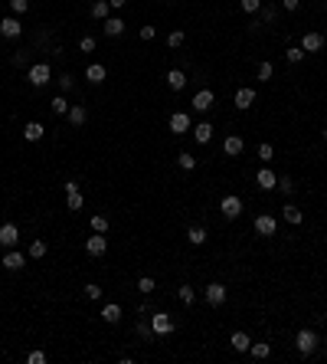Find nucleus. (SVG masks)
<instances>
[{
  "label": "nucleus",
  "instance_id": "1",
  "mask_svg": "<svg viewBox=\"0 0 327 364\" xmlns=\"http://www.w3.org/2000/svg\"><path fill=\"white\" fill-rule=\"evenodd\" d=\"M295 345H298V351H301V355H311V351L318 348V335H314L311 328H301V332H298V338H295Z\"/></svg>",
  "mask_w": 327,
  "mask_h": 364
},
{
  "label": "nucleus",
  "instance_id": "2",
  "mask_svg": "<svg viewBox=\"0 0 327 364\" xmlns=\"http://www.w3.org/2000/svg\"><path fill=\"white\" fill-rule=\"evenodd\" d=\"M151 332L161 335V338H164V335H170L173 332V318L167 315V312H157V315L151 318Z\"/></svg>",
  "mask_w": 327,
  "mask_h": 364
},
{
  "label": "nucleus",
  "instance_id": "3",
  "mask_svg": "<svg viewBox=\"0 0 327 364\" xmlns=\"http://www.w3.org/2000/svg\"><path fill=\"white\" fill-rule=\"evenodd\" d=\"M219 210H223V217H229V220H236V217L242 214V200L236 197V194H229V197H223V204H219Z\"/></svg>",
  "mask_w": 327,
  "mask_h": 364
},
{
  "label": "nucleus",
  "instance_id": "4",
  "mask_svg": "<svg viewBox=\"0 0 327 364\" xmlns=\"http://www.w3.org/2000/svg\"><path fill=\"white\" fill-rule=\"evenodd\" d=\"M255 230L262 233V237H275V230H278V220H275L272 214H258V217H255Z\"/></svg>",
  "mask_w": 327,
  "mask_h": 364
},
{
  "label": "nucleus",
  "instance_id": "5",
  "mask_svg": "<svg viewBox=\"0 0 327 364\" xmlns=\"http://www.w3.org/2000/svg\"><path fill=\"white\" fill-rule=\"evenodd\" d=\"M213 102H216V95H213L210 89H200V92L193 95V109H196V112H210Z\"/></svg>",
  "mask_w": 327,
  "mask_h": 364
},
{
  "label": "nucleus",
  "instance_id": "6",
  "mask_svg": "<svg viewBox=\"0 0 327 364\" xmlns=\"http://www.w3.org/2000/svg\"><path fill=\"white\" fill-rule=\"evenodd\" d=\"M105 249H108V240L101 237V233H95V237L85 240V253H88V256H101Z\"/></svg>",
  "mask_w": 327,
  "mask_h": 364
},
{
  "label": "nucleus",
  "instance_id": "7",
  "mask_svg": "<svg viewBox=\"0 0 327 364\" xmlns=\"http://www.w3.org/2000/svg\"><path fill=\"white\" fill-rule=\"evenodd\" d=\"M20 33H23V26H20V20H16V16H7V20L0 23V36H7V40H16Z\"/></svg>",
  "mask_w": 327,
  "mask_h": 364
},
{
  "label": "nucleus",
  "instance_id": "8",
  "mask_svg": "<svg viewBox=\"0 0 327 364\" xmlns=\"http://www.w3.org/2000/svg\"><path fill=\"white\" fill-rule=\"evenodd\" d=\"M206 302H210V305H223V302H226V285H219V282H213V285H206Z\"/></svg>",
  "mask_w": 327,
  "mask_h": 364
},
{
  "label": "nucleus",
  "instance_id": "9",
  "mask_svg": "<svg viewBox=\"0 0 327 364\" xmlns=\"http://www.w3.org/2000/svg\"><path fill=\"white\" fill-rule=\"evenodd\" d=\"M170 131H173V135H187V131H190V115L173 112V115H170Z\"/></svg>",
  "mask_w": 327,
  "mask_h": 364
},
{
  "label": "nucleus",
  "instance_id": "10",
  "mask_svg": "<svg viewBox=\"0 0 327 364\" xmlns=\"http://www.w3.org/2000/svg\"><path fill=\"white\" fill-rule=\"evenodd\" d=\"M16 240H20L16 223H3V227H0V243H3V246H16Z\"/></svg>",
  "mask_w": 327,
  "mask_h": 364
},
{
  "label": "nucleus",
  "instance_id": "11",
  "mask_svg": "<svg viewBox=\"0 0 327 364\" xmlns=\"http://www.w3.org/2000/svg\"><path fill=\"white\" fill-rule=\"evenodd\" d=\"M30 82H33V86H46V82H49V66L46 63H36L30 69Z\"/></svg>",
  "mask_w": 327,
  "mask_h": 364
},
{
  "label": "nucleus",
  "instance_id": "12",
  "mask_svg": "<svg viewBox=\"0 0 327 364\" xmlns=\"http://www.w3.org/2000/svg\"><path fill=\"white\" fill-rule=\"evenodd\" d=\"M321 46H324V36H321V33H304V40H301L304 53H318Z\"/></svg>",
  "mask_w": 327,
  "mask_h": 364
},
{
  "label": "nucleus",
  "instance_id": "13",
  "mask_svg": "<svg viewBox=\"0 0 327 364\" xmlns=\"http://www.w3.org/2000/svg\"><path fill=\"white\" fill-rule=\"evenodd\" d=\"M255 181H258V187H262V190H275V187H278V177H275L268 167H262V171H258Z\"/></svg>",
  "mask_w": 327,
  "mask_h": 364
},
{
  "label": "nucleus",
  "instance_id": "14",
  "mask_svg": "<svg viewBox=\"0 0 327 364\" xmlns=\"http://www.w3.org/2000/svg\"><path fill=\"white\" fill-rule=\"evenodd\" d=\"M164 79H167V86H170L173 92H180V89L187 86V76H183V69H170L167 76H164Z\"/></svg>",
  "mask_w": 327,
  "mask_h": 364
},
{
  "label": "nucleus",
  "instance_id": "15",
  "mask_svg": "<svg viewBox=\"0 0 327 364\" xmlns=\"http://www.w3.org/2000/svg\"><path fill=\"white\" fill-rule=\"evenodd\" d=\"M3 266L16 272V269H23V266H26V259H23V253H16V249H10V253L3 256Z\"/></svg>",
  "mask_w": 327,
  "mask_h": 364
},
{
  "label": "nucleus",
  "instance_id": "16",
  "mask_svg": "<svg viewBox=\"0 0 327 364\" xmlns=\"http://www.w3.org/2000/svg\"><path fill=\"white\" fill-rule=\"evenodd\" d=\"M193 138H196L200 144H210V138H213V125H210V121H200V125L193 128Z\"/></svg>",
  "mask_w": 327,
  "mask_h": 364
},
{
  "label": "nucleus",
  "instance_id": "17",
  "mask_svg": "<svg viewBox=\"0 0 327 364\" xmlns=\"http://www.w3.org/2000/svg\"><path fill=\"white\" fill-rule=\"evenodd\" d=\"M43 135H46V128L39 125V121H30V125L23 128V138H26V141H39Z\"/></svg>",
  "mask_w": 327,
  "mask_h": 364
},
{
  "label": "nucleus",
  "instance_id": "18",
  "mask_svg": "<svg viewBox=\"0 0 327 364\" xmlns=\"http://www.w3.org/2000/svg\"><path fill=\"white\" fill-rule=\"evenodd\" d=\"M101 318H105L108 325H118V322H121V305H115V302L105 305V309H101Z\"/></svg>",
  "mask_w": 327,
  "mask_h": 364
},
{
  "label": "nucleus",
  "instance_id": "19",
  "mask_svg": "<svg viewBox=\"0 0 327 364\" xmlns=\"http://www.w3.org/2000/svg\"><path fill=\"white\" fill-rule=\"evenodd\" d=\"M105 33H108V36H121V33H125V20H121V16L105 20Z\"/></svg>",
  "mask_w": 327,
  "mask_h": 364
},
{
  "label": "nucleus",
  "instance_id": "20",
  "mask_svg": "<svg viewBox=\"0 0 327 364\" xmlns=\"http://www.w3.org/2000/svg\"><path fill=\"white\" fill-rule=\"evenodd\" d=\"M252 102H255V92H252V89H239V92H236V105H239V109H252Z\"/></svg>",
  "mask_w": 327,
  "mask_h": 364
},
{
  "label": "nucleus",
  "instance_id": "21",
  "mask_svg": "<svg viewBox=\"0 0 327 364\" xmlns=\"http://www.w3.org/2000/svg\"><path fill=\"white\" fill-rule=\"evenodd\" d=\"M223 151H226L229 158H236V154H242V138H236V135H229L226 141H223Z\"/></svg>",
  "mask_w": 327,
  "mask_h": 364
},
{
  "label": "nucleus",
  "instance_id": "22",
  "mask_svg": "<svg viewBox=\"0 0 327 364\" xmlns=\"http://www.w3.org/2000/svg\"><path fill=\"white\" fill-rule=\"evenodd\" d=\"M229 345H233V348H236V351H249V345H252V338H249V335H245V332H236V335H233V338H229Z\"/></svg>",
  "mask_w": 327,
  "mask_h": 364
},
{
  "label": "nucleus",
  "instance_id": "23",
  "mask_svg": "<svg viewBox=\"0 0 327 364\" xmlns=\"http://www.w3.org/2000/svg\"><path fill=\"white\" fill-rule=\"evenodd\" d=\"M85 119H88V112L82 109V105H69V121L72 125H85Z\"/></svg>",
  "mask_w": 327,
  "mask_h": 364
},
{
  "label": "nucleus",
  "instance_id": "24",
  "mask_svg": "<svg viewBox=\"0 0 327 364\" xmlns=\"http://www.w3.org/2000/svg\"><path fill=\"white\" fill-rule=\"evenodd\" d=\"M249 351H252V358H258V361H262V358L272 355V345H268V341H255V345H249Z\"/></svg>",
  "mask_w": 327,
  "mask_h": 364
},
{
  "label": "nucleus",
  "instance_id": "25",
  "mask_svg": "<svg viewBox=\"0 0 327 364\" xmlns=\"http://www.w3.org/2000/svg\"><path fill=\"white\" fill-rule=\"evenodd\" d=\"M281 217H285V220H288V223H301V220H304V214H301V210H298L295 204L281 207Z\"/></svg>",
  "mask_w": 327,
  "mask_h": 364
},
{
  "label": "nucleus",
  "instance_id": "26",
  "mask_svg": "<svg viewBox=\"0 0 327 364\" xmlns=\"http://www.w3.org/2000/svg\"><path fill=\"white\" fill-rule=\"evenodd\" d=\"M85 79L88 82H95V86H98V82H105V66H88V72H85Z\"/></svg>",
  "mask_w": 327,
  "mask_h": 364
},
{
  "label": "nucleus",
  "instance_id": "27",
  "mask_svg": "<svg viewBox=\"0 0 327 364\" xmlns=\"http://www.w3.org/2000/svg\"><path fill=\"white\" fill-rule=\"evenodd\" d=\"M187 237H190V243H193V246H203V243H206V230H203V227H190Z\"/></svg>",
  "mask_w": 327,
  "mask_h": 364
},
{
  "label": "nucleus",
  "instance_id": "28",
  "mask_svg": "<svg viewBox=\"0 0 327 364\" xmlns=\"http://www.w3.org/2000/svg\"><path fill=\"white\" fill-rule=\"evenodd\" d=\"M49 109H53V115H69V102H66L63 95H56L53 102H49Z\"/></svg>",
  "mask_w": 327,
  "mask_h": 364
},
{
  "label": "nucleus",
  "instance_id": "29",
  "mask_svg": "<svg viewBox=\"0 0 327 364\" xmlns=\"http://www.w3.org/2000/svg\"><path fill=\"white\" fill-rule=\"evenodd\" d=\"M26 253H30V259H43V256H46V243H43V240H33Z\"/></svg>",
  "mask_w": 327,
  "mask_h": 364
},
{
  "label": "nucleus",
  "instance_id": "30",
  "mask_svg": "<svg viewBox=\"0 0 327 364\" xmlns=\"http://www.w3.org/2000/svg\"><path fill=\"white\" fill-rule=\"evenodd\" d=\"M66 207H69V210H82V207H85V197H82V190L69 194V197H66Z\"/></svg>",
  "mask_w": 327,
  "mask_h": 364
},
{
  "label": "nucleus",
  "instance_id": "31",
  "mask_svg": "<svg viewBox=\"0 0 327 364\" xmlns=\"http://www.w3.org/2000/svg\"><path fill=\"white\" fill-rule=\"evenodd\" d=\"M92 16H95V20H105V16H108V0H98V3H92Z\"/></svg>",
  "mask_w": 327,
  "mask_h": 364
},
{
  "label": "nucleus",
  "instance_id": "32",
  "mask_svg": "<svg viewBox=\"0 0 327 364\" xmlns=\"http://www.w3.org/2000/svg\"><path fill=\"white\" fill-rule=\"evenodd\" d=\"M177 295H180V302H183V305H193V299H196V292L190 289V285H180Z\"/></svg>",
  "mask_w": 327,
  "mask_h": 364
},
{
  "label": "nucleus",
  "instance_id": "33",
  "mask_svg": "<svg viewBox=\"0 0 327 364\" xmlns=\"http://www.w3.org/2000/svg\"><path fill=\"white\" fill-rule=\"evenodd\" d=\"M177 164L183 167V171H193V167H196V158H193V154H190V151H183V154H180V158H177Z\"/></svg>",
  "mask_w": 327,
  "mask_h": 364
},
{
  "label": "nucleus",
  "instance_id": "34",
  "mask_svg": "<svg viewBox=\"0 0 327 364\" xmlns=\"http://www.w3.org/2000/svg\"><path fill=\"white\" fill-rule=\"evenodd\" d=\"M278 190L285 197H291V194H295V181H291V177H278Z\"/></svg>",
  "mask_w": 327,
  "mask_h": 364
},
{
  "label": "nucleus",
  "instance_id": "35",
  "mask_svg": "<svg viewBox=\"0 0 327 364\" xmlns=\"http://www.w3.org/2000/svg\"><path fill=\"white\" fill-rule=\"evenodd\" d=\"M285 59H288V63H301V59H304V49H301V46H288Z\"/></svg>",
  "mask_w": 327,
  "mask_h": 364
},
{
  "label": "nucleus",
  "instance_id": "36",
  "mask_svg": "<svg viewBox=\"0 0 327 364\" xmlns=\"http://www.w3.org/2000/svg\"><path fill=\"white\" fill-rule=\"evenodd\" d=\"M272 72H275V66H272V63H262V66H258V79L268 82V79H272Z\"/></svg>",
  "mask_w": 327,
  "mask_h": 364
},
{
  "label": "nucleus",
  "instance_id": "37",
  "mask_svg": "<svg viewBox=\"0 0 327 364\" xmlns=\"http://www.w3.org/2000/svg\"><path fill=\"white\" fill-rule=\"evenodd\" d=\"M167 46H170V49H177V46H183V33H180V30H173V33H170V36H167Z\"/></svg>",
  "mask_w": 327,
  "mask_h": 364
},
{
  "label": "nucleus",
  "instance_id": "38",
  "mask_svg": "<svg viewBox=\"0 0 327 364\" xmlns=\"http://www.w3.org/2000/svg\"><path fill=\"white\" fill-rule=\"evenodd\" d=\"M258 158H262L265 164H268V161L275 158V151H272V144H258Z\"/></svg>",
  "mask_w": 327,
  "mask_h": 364
},
{
  "label": "nucleus",
  "instance_id": "39",
  "mask_svg": "<svg viewBox=\"0 0 327 364\" xmlns=\"http://www.w3.org/2000/svg\"><path fill=\"white\" fill-rule=\"evenodd\" d=\"M10 10L13 13H26L30 10V0H10Z\"/></svg>",
  "mask_w": 327,
  "mask_h": 364
},
{
  "label": "nucleus",
  "instance_id": "40",
  "mask_svg": "<svg viewBox=\"0 0 327 364\" xmlns=\"http://www.w3.org/2000/svg\"><path fill=\"white\" fill-rule=\"evenodd\" d=\"M79 49H82V53H92L95 49V36H82V40H79Z\"/></svg>",
  "mask_w": 327,
  "mask_h": 364
},
{
  "label": "nucleus",
  "instance_id": "41",
  "mask_svg": "<svg viewBox=\"0 0 327 364\" xmlns=\"http://www.w3.org/2000/svg\"><path fill=\"white\" fill-rule=\"evenodd\" d=\"M92 230L95 233H105V230H108V220H105V217H92Z\"/></svg>",
  "mask_w": 327,
  "mask_h": 364
},
{
  "label": "nucleus",
  "instance_id": "42",
  "mask_svg": "<svg viewBox=\"0 0 327 364\" xmlns=\"http://www.w3.org/2000/svg\"><path fill=\"white\" fill-rule=\"evenodd\" d=\"M138 289H141V292H154V279H151V276L138 279Z\"/></svg>",
  "mask_w": 327,
  "mask_h": 364
},
{
  "label": "nucleus",
  "instance_id": "43",
  "mask_svg": "<svg viewBox=\"0 0 327 364\" xmlns=\"http://www.w3.org/2000/svg\"><path fill=\"white\" fill-rule=\"evenodd\" d=\"M26 361H30V364H46V355H43V351H30Z\"/></svg>",
  "mask_w": 327,
  "mask_h": 364
},
{
  "label": "nucleus",
  "instance_id": "44",
  "mask_svg": "<svg viewBox=\"0 0 327 364\" xmlns=\"http://www.w3.org/2000/svg\"><path fill=\"white\" fill-rule=\"evenodd\" d=\"M258 7H262V0H242V10H245V13H255Z\"/></svg>",
  "mask_w": 327,
  "mask_h": 364
},
{
  "label": "nucleus",
  "instance_id": "45",
  "mask_svg": "<svg viewBox=\"0 0 327 364\" xmlns=\"http://www.w3.org/2000/svg\"><path fill=\"white\" fill-rule=\"evenodd\" d=\"M134 332H138L141 338H151V335H154V332H151V325H148V322H138V328H134Z\"/></svg>",
  "mask_w": 327,
  "mask_h": 364
},
{
  "label": "nucleus",
  "instance_id": "46",
  "mask_svg": "<svg viewBox=\"0 0 327 364\" xmlns=\"http://www.w3.org/2000/svg\"><path fill=\"white\" fill-rule=\"evenodd\" d=\"M154 36H157L154 26H141V40H154Z\"/></svg>",
  "mask_w": 327,
  "mask_h": 364
},
{
  "label": "nucleus",
  "instance_id": "47",
  "mask_svg": "<svg viewBox=\"0 0 327 364\" xmlns=\"http://www.w3.org/2000/svg\"><path fill=\"white\" fill-rule=\"evenodd\" d=\"M85 295H88V299H101V289H98V285H85Z\"/></svg>",
  "mask_w": 327,
  "mask_h": 364
},
{
  "label": "nucleus",
  "instance_id": "48",
  "mask_svg": "<svg viewBox=\"0 0 327 364\" xmlns=\"http://www.w3.org/2000/svg\"><path fill=\"white\" fill-rule=\"evenodd\" d=\"M281 7H285V10H298V7H301V0H281Z\"/></svg>",
  "mask_w": 327,
  "mask_h": 364
},
{
  "label": "nucleus",
  "instance_id": "49",
  "mask_svg": "<svg viewBox=\"0 0 327 364\" xmlns=\"http://www.w3.org/2000/svg\"><path fill=\"white\" fill-rule=\"evenodd\" d=\"M63 187H66V194H76V190H79V181H66Z\"/></svg>",
  "mask_w": 327,
  "mask_h": 364
},
{
  "label": "nucleus",
  "instance_id": "50",
  "mask_svg": "<svg viewBox=\"0 0 327 364\" xmlns=\"http://www.w3.org/2000/svg\"><path fill=\"white\" fill-rule=\"evenodd\" d=\"M59 86H63V89H72V76H59Z\"/></svg>",
  "mask_w": 327,
  "mask_h": 364
},
{
  "label": "nucleus",
  "instance_id": "51",
  "mask_svg": "<svg viewBox=\"0 0 327 364\" xmlns=\"http://www.w3.org/2000/svg\"><path fill=\"white\" fill-rule=\"evenodd\" d=\"M125 3H128V0H108V7H115V10H118V7H125Z\"/></svg>",
  "mask_w": 327,
  "mask_h": 364
},
{
  "label": "nucleus",
  "instance_id": "52",
  "mask_svg": "<svg viewBox=\"0 0 327 364\" xmlns=\"http://www.w3.org/2000/svg\"><path fill=\"white\" fill-rule=\"evenodd\" d=\"M324 141H327V128H324Z\"/></svg>",
  "mask_w": 327,
  "mask_h": 364
}]
</instances>
